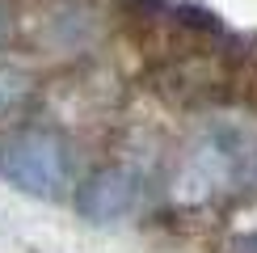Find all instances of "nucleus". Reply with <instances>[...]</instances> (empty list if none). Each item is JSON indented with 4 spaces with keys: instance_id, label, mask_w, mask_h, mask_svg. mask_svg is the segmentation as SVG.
I'll use <instances>...</instances> for the list:
<instances>
[{
    "instance_id": "nucleus-4",
    "label": "nucleus",
    "mask_w": 257,
    "mask_h": 253,
    "mask_svg": "<svg viewBox=\"0 0 257 253\" xmlns=\"http://www.w3.org/2000/svg\"><path fill=\"white\" fill-rule=\"evenodd\" d=\"M21 89H26V84H21V80L13 76V72H5V68H0V114H5L9 105H13V101L21 97Z\"/></svg>"
},
{
    "instance_id": "nucleus-5",
    "label": "nucleus",
    "mask_w": 257,
    "mask_h": 253,
    "mask_svg": "<svg viewBox=\"0 0 257 253\" xmlns=\"http://www.w3.org/2000/svg\"><path fill=\"white\" fill-rule=\"evenodd\" d=\"M5 34H9V9L0 5V42H5Z\"/></svg>"
},
{
    "instance_id": "nucleus-2",
    "label": "nucleus",
    "mask_w": 257,
    "mask_h": 253,
    "mask_svg": "<svg viewBox=\"0 0 257 253\" xmlns=\"http://www.w3.org/2000/svg\"><path fill=\"white\" fill-rule=\"evenodd\" d=\"M244 165H249V152H244V144L236 135L232 131H207L190 148L186 165L177 173L173 198L177 203H207L215 194H228L244 177Z\"/></svg>"
},
{
    "instance_id": "nucleus-3",
    "label": "nucleus",
    "mask_w": 257,
    "mask_h": 253,
    "mask_svg": "<svg viewBox=\"0 0 257 253\" xmlns=\"http://www.w3.org/2000/svg\"><path fill=\"white\" fill-rule=\"evenodd\" d=\"M135 198H139V177L131 169H101L80 186L76 211L89 224H114L135 207Z\"/></svg>"
},
{
    "instance_id": "nucleus-1",
    "label": "nucleus",
    "mask_w": 257,
    "mask_h": 253,
    "mask_svg": "<svg viewBox=\"0 0 257 253\" xmlns=\"http://www.w3.org/2000/svg\"><path fill=\"white\" fill-rule=\"evenodd\" d=\"M0 177L34 198H59L72 182L68 148L51 131H17L0 144Z\"/></svg>"
}]
</instances>
